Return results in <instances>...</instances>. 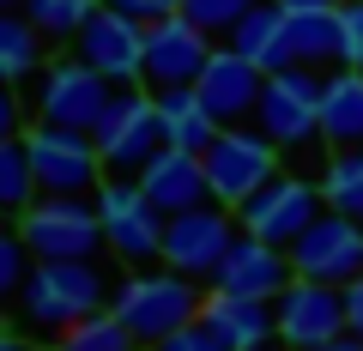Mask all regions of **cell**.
<instances>
[{"mask_svg": "<svg viewBox=\"0 0 363 351\" xmlns=\"http://www.w3.org/2000/svg\"><path fill=\"white\" fill-rule=\"evenodd\" d=\"M25 152L30 169H37L43 194H97L109 182L104 152L85 128H49V121H30L25 128Z\"/></svg>", "mask_w": 363, "mask_h": 351, "instance_id": "52a82bcc", "label": "cell"}, {"mask_svg": "<svg viewBox=\"0 0 363 351\" xmlns=\"http://www.w3.org/2000/svg\"><path fill=\"white\" fill-rule=\"evenodd\" d=\"M327 212V194H321V182H309V176H291V169H279L267 188H260L255 200H242L236 206V218H242V230L248 236H267V243H279V248H291L303 230H309L315 218Z\"/></svg>", "mask_w": 363, "mask_h": 351, "instance_id": "8fae6325", "label": "cell"}, {"mask_svg": "<svg viewBox=\"0 0 363 351\" xmlns=\"http://www.w3.org/2000/svg\"><path fill=\"white\" fill-rule=\"evenodd\" d=\"M200 157H206V176H212V200L230 206V212L242 206V200H255L260 188L279 176V145H272L255 121L218 128V140H212Z\"/></svg>", "mask_w": 363, "mask_h": 351, "instance_id": "ba28073f", "label": "cell"}, {"mask_svg": "<svg viewBox=\"0 0 363 351\" xmlns=\"http://www.w3.org/2000/svg\"><path fill=\"white\" fill-rule=\"evenodd\" d=\"M97 212H104V236H109V255L121 267H157L164 260V212L145 200V188L133 176H109L97 188Z\"/></svg>", "mask_w": 363, "mask_h": 351, "instance_id": "9c48e42d", "label": "cell"}, {"mask_svg": "<svg viewBox=\"0 0 363 351\" xmlns=\"http://www.w3.org/2000/svg\"><path fill=\"white\" fill-rule=\"evenodd\" d=\"M291 267L303 279H321V285H351L363 279V218H345V212L327 206L309 230L291 243Z\"/></svg>", "mask_w": 363, "mask_h": 351, "instance_id": "4fadbf2b", "label": "cell"}, {"mask_svg": "<svg viewBox=\"0 0 363 351\" xmlns=\"http://www.w3.org/2000/svg\"><path fill=\"white\" fill-rule=\"evenodd\" d=\"M212 49H218V37H212V30H200L188 13L157 18V25H145V79H140V85H152V91L194 85V79L206 73Z\"/></svg>", "mask_w": 363, "mask_h": 351, "instance_id": "5bb4252c", "label": "cell"}, {"mask_svg": "<svg viewBox=\"0 0 363 351\" xmlns=\"http://www.w3.org/2000/svg\"><path fill=\"white\" fill-rule=\"evenodd\" d=\"M49 351H145V345L128 333V321H121L116 309H97V315H85V321H73L67 333H55Z\"/></svg>", "mask_w": 363, "mask_h": 351, "instance_id": "d4e9b609", "label": "cell"}, {"mask_svg": "<svg viewBox=\"0 0 363 351\" xmlns=\"http://www.w3.org/2000/svg\"><path fill=\"white\" fill-rule=\"evenodd\" d=\"M30 267H37L30 243L18 236V224H13V218H0V303H18V291H25Z\"/></svg>", "mask_w": 363, "mask_h": 351, "instance_id": "f1b7e54d", "label": "cell"}, {"mask_svg": "<svg viewBox=\"0 0 363 351\" xmlns=\"http://www.w3.org/2000/svg\"><path fill=\"white\" fill-rule=\"evenodd\" d=\"M97 6H104V0H25L30 25H37L49 43H73V37H79V25H85Z\"/></svg>", "mask_w": 363, "mask_h": 351, "instance_id": "83f0119b", "label": "cell"}, {"mask_svg": "<svg viewBox=\"0 0 363 351\" xmlns=\"http://www.w3.org/2000/svg\"><path fill=\"white\" fill-rule=\"evenodd\" d=\"M37 169H30L25 140H0V218H25L37 206Z\"/></svg>", "mask_w": 363, "mask_h": 351, "instance_id": "484cf974", "label": "cell"}, {"mask_svg": "<svg viewBox=\"0 0 363 351\" xmlns=\"http://www.w3.org/2000/svg\"><path fill=\"white\" fill-rule=\"evenodd\" d=\"M13 224L37 260H97L109 248L97 194H37V206Z\"/></svg>", "mask_w": 363, "mask_h": 351, "instance_id": "3957f363", "label": "cell"}, {"mask_svg": "<svg viewBox=\"0 0 363 351\" xmlns=\"http://www.w3.org/2000/svg\"><path fill=\"white\" fill-rule=\"evenodd\" d=\"M345 327H351V333H363V279H351V285H345Z\"/></svg>", "mask_w": 363, "mask_h": 351, "instance_id": "e575fe53", "label": "cell"}, {"mask_svg": "<svg viewBox=\"0 0 363 351\" xmlns=\"http://www.w3.org/2000/svg\"><path fill=\"white\" fill-rule=\"evenodd\" d=\"M0 351H49V345H37V339H25V333H6V327H0Z\"/></svg>", "mask_w": 363, "mask_h": 351, "instance_id": "8d00e7d4", "label": "cell"}, {"mask_svg": "<svg viewBox=\"0 0 363 351\" xmlns=\"http://www.w3.org/2000/svg\"><path fill=\"white\" fill-rule=\"evenodd\" d=\"M109 6H121L128 18H140V25H157V18L182 13V0H109Z\"/></svg>", "mask_w": 363, "mask_h": 351, "instance_id": "836d02e7", "label": "cell"}, {"mask_svg": "<svg viewBox=\"0 0 363 351\" xmlns=\"http://www.w3.org/2000/svg\"><path fill=\"white\" fill-rule=\"evenodd\" d=\"M109 297H116V279L97 260H37L25 291H18V327L55 339L73 321L109 309Z\"/></svg>", "mask_w": 363, "mask_h": 351, "instance_id": "6da1fadb", "label": "cell"}, {"mask_svg": "<svg viewBox=\"0 0 363 351\" xmlns=\"http://www.w3.org/2000/svg\"><path fill=\"white\" fill-rule=\"evenodd\" d=\"M255 6H260V0H182V13L194 18L200 30H212V37H230Z\"/></svg>", "mask_w": 363, "mask_h": 351, "instance_id": "f546056e", "label": "cell"}, {"mask_svg": "<svg viewBox=\"0 0 363 351\" xmlns=\"http://www.w3.org/2000/svg\"><path fill=\"white\" fill-rule=\"evenodd\" d=\"M200 321H206L230 351H248V345H260V339H279V315H272V303L236 297V291H218V285H206Z\"/></svg>", "mask_w": 363, "mask_h": 351, "instance_id": "d6986e66", "label": "cell"}, {"mask_svg": "<svg viewBox=\"0 0 363 351\" xmlns=\"http://www.w3.org/2000/svg\"><path fill=\"white\" fill-rule=\"evenodd\" d=\"M236 236H242V218H236L230 206H218V200L188 206V212H176V218L164 224V267H176V273L212 285Z\"/></svg>", "mask_w": 363, "mask_h": 351, "instance_id": "30bf717a", "label": "cell"}, {"mask_svg": "<svg viewBox=\"0 0 363 351\" xmlns=\"http://www.w3.org/2000/svg\"><path fill=\"white\" fill-rule=\"evenodd\" d=\"M0 13H25V0H0Z\"/></svg>", "mask_w": 363, "mask_h": 351, "instance_id": "ab89813d", "label": "cell"}, {"mask_svg": "<svg viewBox=\"0 0 363 351\" xmlns=\"http://www.w3.org/2000/svg\"><path fill=\"white\" fill-rule=\"evenodd\" d=\"M43 67H49V37L30 25V13H0V79L30 91Z\"/></svg>", "mask_w": 363, "mask_h": 351, "instance_id": "603a6c76", "label": "cell"}, {"mask_svg": "<svg viewBox=\"0 0 363 351\" xmlns=\"http://www.w3.org/2000/svg\"><path fill=\"white\" fill-rule=\"evenodd\" d=\"M133 182L145 188V200H152L164 218H176V212L188 206H206L212 200V176H206V157L200 152H182V145H164V152L152 157V164L133 176Z\"/></svg>", "mask_w": 363, "mask_h": 351, "instance_id": "ac0fdd59", "label": "cell"}, {"mask_svg": "<svg viewBox=\"0 0 363 351\" xmlns=\"http://www.w3.org/2000/svg\"><path fill=\"white\" fill-rule=\"evenodd\" d=\"M291 61L315 67V73H333V67H345V25H339V6H333V13L291 18Z\"/></svg>", "mask_w": 363, "mask_h": 351, "instance_id": "cb8c5ba5", "label": "cell"}, {"mask_svg": "<svg viewBox=\"0 0 363 351\" xmlns=\"http://www.w3.org/2000/svg\"><path fill=\"white\" fill-rule=\"evenodd\" d=\"M321 145H363V67H333L321 79Z\"/></svg>", "mask_w": 363, "mask_h": 351, "instance_id": "ffe728a7", "label": "cell"}, {"mask_svg": "<svg viewBox=\"0 0 363 351\" xmlns=\"http://www.w3.org/2000/svg\"><path fill=\"white\" fill-rule=\"evenodd\" d=\"M67 49H73L85 67H97L109 85H140L145 79V25L128 18L121 6H109V0L79 25V37L67 43Z\"/></svg>", "mask_w": 363, "mask_h": 351, "instance_id": "7c38bea8", "label": "cell"}, {"mask_svg": "<svg viewBox=\"0 0 363 351\" xmlns=\"http://www.w3.org/2000/svg\"><path fill=\"white\" fill-rule=\"evenodd\" d=\"M315 351H363V333H351V327H345L339 339H327V345H315Z\"/></svg>", "mask_w": 363, "mask_h": 351, "instance_id": "74e56055", "label": "cell"}, {"mask_svg": "<svg viewBox=\"0 0 363 351\" xmlns=\"http://www.w3.org/2000/svg\"><path fill=\"white\" fill-rule=\"evenodd\" d=\"M194 91H200V104H206L224 128H242V121H255V109H260L267 73H260L255 61H242L230 43H218L212 61H206V73L194 79Z\"/></svg>", "mask_w": 363, "mask_h": 351, "instance_id": "2e32d148", "label": "cell"}, {"mask_svg": "<svg viewBox=\"0 0 363 351\" xmlns=\"http://www.w3.org/2000/svg\"><path fill=\"white\" fill-rule=\"evenodd\" d=\"M200 303H206V285L157 260V267H128V273L116 279L109 309H116L121 321H128V333L152 351L157 339H169L176 327L200 321Z\"/></svg>", "mask_w": 363, "mask_h": 351, "instance_id": "7a4b0ae2", "label": "cell"}, {"mask_svg": "<svg viewBox=\"0 0 363 351\" xmlns=\"http://www.w3.org/2000/svg\"><path fill=\"white\" fill-rule=\"evenodd\" d=\"M321 194L333 212H345V218H363V145H345V152L327 157L321 169Z\"/></svg>", "mask_w": 363, "mask_h": 351, "instance_id": "4316f807", "label": "cell"}, {"mask_svg": "<svg viewBox=\"0 0 363 351\" xmlns=\"http://www.w3.org/2000/svg\"><path fill=\"white\" fill-rule=\"evenodd\" d=\"M97 152H104L109 176H140L157 152H164V128H157V97L152 85H116L109 109L91 128Z\"/></svg>", "mask_w": 363, "mask_h": 351, "instance_id": "5b68a950", "label": "cell"}, {"mask_svg": "<svg viewBox=\"0 0 363 351\" xmlns=\"http://www.w3.org/2000/svg\"><path fill=\"white\" fill-rule=\"evenodd\" d=\"M25 97H30V121H49V128H85L91 133L97 116L109 109V97H116V85L67 49V55H49V67L30 79Z\"/></svg>", "mask_w": 363, "mask_h": 351, "instance_id": "277c9868", "label": "cell"}, {"mask_svg": "<svg viewBox=\"0 0 363 351\" xmlns=\"http://www.w3.org/2000/svg\"><path fill=\"white\" fill-rule=\"evenodd\" d=\"M272 315H279V339H285L291 351H315V345H327V339L345 333V285H321V279L297 273L279 291Z\"/></svg>", "mask_w": 363, "mask_h": 351, "instance_id": "9a60e30c", "label": "cell"}, {"mask_svg": "<svg viewBox=\"0 0 363 351\" xmlns=\"http://www.w3.org/2000/svg\"><path fill=\"white\" fill-rule=\"evenodd\" d=\"M224 43H230L242 61H255L260 73H279V67H291V13L279 0H260Z\"/></svg>", "mask_w": 363, "mask_h": 351, "instance_id": "44dd1931", "label": "cell"}, {"mask_svg": "<svg viewBox=\"0 0 363 351\" xmlns=\"http://www.w3.org/2000/svg\"><path fill=\"white\" fill-rule=\"evenodd\" d=\"M157 97V128H164V145H182V152H206L218 140L224 121L200 104L194 85H169V91H152Z\"/></svg>", "mask_w": 363, "mask_h": 351, "instance_id": "7402d4cb", "label": "cell"}, {"mask_svg": "<svg viewBox=\"0 0 363 351\" xmlns=\"http://www.w3.org/2000/svg\"><path fill=\"white\" fill-rule=\"evenodd\" d=\"M297 279V267H291V248L267 243V236H236L230 255H224L218 279L212 285L218 291H236V297H260V303H279V291Z\"/></svg>", "mask_w": 363, "mask_h": 351, "instance_id": "e0dca14e", "label": "cell"}, {"mask_svg": "<svg viewBox=\"0 0 363 351\" xmlns=\"http://www.w3.org/2000/svg\"><path fill=\"white\" fill-rule=\"evenodd\" d=\"M339 25H345V67H363V0H339Z\"/></svg>", "mask_w": 363, "mask_h": 351, "instance_id": "d6a6232c", "label": "cell"}, {"mask_svg": "<svg viewBox=\"0 0 363 351\" xmlns=\"http://www.w3.org/2000/svg\"><path fill=\"white\" fill-rule=\"evenodd\" d=\"M321 79L327 73H315V67H303V61L267 73L255 128L267 133L279 152H309V145L321 140Z\"/></svg>", "mask_w": 363, "mask_h": 351, "instance_id": "8992f818", "label": "cell"}, {"mask_svg": "<svg viewBox=\"0 0 363 351\" xmlns=\"http://www.w3.org/2000/svg\"><path fill=\"white\" fill-rule=\"evenodd\" d=\"M279 6H285L291 18H309V13H333L339 0H279Z\"/></svg>", "mask_w": 363, "mask_h": 351, "instance_id": "d590c367", "label": "cell"}, {"mask_svg": "<svg viewBox=\"0 0 363 351\" xmlns=\"http://www.w3.org/2000/svg\"><path fill=\"white\" fill-rule=\"evenodd\" d=\"M152 351H230V345H224V339L212 333L206 321H188V327H176L169 339H157Z\"/></svg>", "mask_w": 363, "mask_h": 351, "instance_id": "1f68e13d", "label": "cell"}, {"mask_svg": "<svg viewBox=\"0 0 363 351\" xmlns=\"http://www.w3.org/2000/svg\"><path fill=\"white\" fill-rule=\"evenodd\" d=\"M248 351H291L285 339H260V345H248Z\"/></svg>", "mask_w": 363, "mask_h": 351, "instance_id": "f35d334b", "label": "cell"}, {"mask_svg": "<svg viewBox=\"0 0 363 351\" xmlns=\"http://www.w3.org/2000/svg\"><path fill=\"white\" fill-rule=\"evenodd\" d=\"M25 128H30V97L0 79V140H25Z\"/></svg>", "mask_w": 363, "mask_h": 351, "instance_id": "4dcf8cb0", "label": "cell"}]
</instances>
